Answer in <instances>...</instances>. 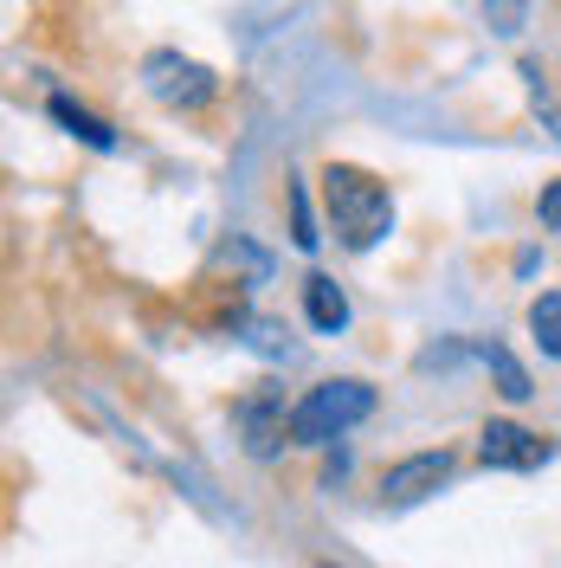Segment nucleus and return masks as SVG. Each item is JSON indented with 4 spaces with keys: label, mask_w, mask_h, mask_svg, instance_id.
<instances>
[{
    "label": "nucleus",
    "mask_w": 561,
    "mask_h": 568,
    "mask_svg": "<svg viewBox=\"0 0 561 568\" xmlns=\"http://www.w3.org/2000/svg\"><path fill=\"white\" fill-rule=\"evenodd\" d=\"M536 213H542V226H549V233H561V181H549V187H542Z\"/></svg>",
    "instance_id": "nucleus-13"
},
{
    "label": "nucleus",
    "mask_w": 561,
    "mask_h": 568,
    "mask_svg": "<svg viewBox=\"0 0 561 568\" xmlns=\"http://www.w3.org/2000/svg\"><path fill=\"white\" fill-rule=\"evenodd\" d=\"M142 84L175 110H201L213 91H220L213 71L201 65V59H181V52H149V59H142Z\"/></svg>",
    "instance_id": "nucleus-3"
},
{
    "label": "nucleus",
    "mask_w": 561,
    "mask_h": 568,
    "mask_svg": "<svg viewBox=\"0 0 561 568\" xmlns=\"http://www.w3.org/2000/svg\"><path fill=\"white\" fill-rule=\"evenodd\" d=\"M290 240L310 252L316 246V220H310V201H304V187H290Z\"/></svg>",
    "instance_id": "nucleus-12"
},
{
    "label": "nucleus",
    "mask_w": 561,
    "mask_h": 568,
    "mask_svg": "<svg viewBox=\"0 0 561 568\" xmlns=\"http://www.w3.org/2000/svg\"><path fill=\"white\" fill-rule=\"evenodd\" d=\"M529 329H536L542 355H555L561 362V291H542V297L529 304Z\"/></svg>",
    "instance_id": "nucleus-8"
},
{
    "label": "nucleus",
    "mask_w": 561,
    "mask_h": 568,
    "mask_svg": "<svg viewBox=\"0 0 561 568\" xmlns=\"http://www.w3.org/2000/svg\"><path fill=\"white\" fill-rule=\"evenodd\" d=\"M304 311H310V323L323 329V336H336V329L349 323V297H343V284H336V278H323V272H316V278L304 284Z\"/></svg>",
    "instance_id": "nucleus-6"
},
{
    "label": "nucleus",
    "mask_w": 561,
    "mask_h": 568,
    "mask_svg": "<svg viewBox=\"0 0 561 568\" xmlns=\"http://www.w3.org/2000/svg\"><path fill=\"white\" fill-rule=\"evenodd\" d=\"M368 414H375V388L368 382H323V388H310L290 407L284 426H290V446H329Z\"/></svg>",
    "instance_id": "nucleus-2"
},
{
    "label": "nucleus",
    "mask_w": 561,
    "mask_h": 568,
    "mask_svg": "<svg viewBox=\"0 0 561 568\" xmlns=\"http://www.w3.org/2000/svg\"><path fill=\"white\" fill-rule=\"evenodd\" d=\"M446 478H452V453H414V459L387 465V478H381V504H387V510L426 504V497L439 491Z\"/></svg>",
    "instance_id": "nucleus-4"
},
{
    "label": "nucleus",
    "mask_w": 561,
    "mask_h": 568,
    "mask_svg": "<svg viewBox=\"0 0 561 568\" xmlns=\"http://www.w3.org/2000/svg\"><path fill=\"white\" fill-rule=\"evenodd\" d=\"M478 459L491 465V471H536V465L549 459V439L517 420H491L478 433Z\"/></svg>",
    "instance_id": "nucleus-5"
},
{
    "label": "nucleus",
    "mask_w": 561,
    "mask_h": 568,
    "mask_svg": "<svg viewBox=\"0 0 561 568\" xmlns=\"http://www.w3.org/2000/svg\"><path fill=\"white\" fill-rule=\"evenodd\" d=\"M272 407H278V394H258V400H246V433H252V453H272L284 439V426H272Z\"/></svg>",
    "instance_id": "nucleus-9"
},
{
    "label": "nucleus",
    "mask_w": 561,
    "mask_h": 568,
    "mask_svg": "<svg viewBox=\"0 0 561 568\" xmlns=\"http://www.w3.org/2000/svg\"><path fill=\"white\" fill-rule=\"evenodd\" d=\"M484 20H491V33H523V20H529V0H484Z\"/></svg>",
    "instance_id": "nucleus-11"
},
{
    "label": "nucleus",
    "mask_w": 561,
    "mask_h": 568,
    "mask_svg": "<svg viewBox=\"0 0 561 568\" xmlns=\"http://www.w3.org/2000/svg\"><path fill=\"white\" fill-rule=\"evenodd\" d=\"M323 201H329V226H336V240L349 252H368L387 240V226H394V201H387V187L368 169H355V162H329L323 169Z\"/></svg>",
    "instance_id": "nucleus-1"
},
{
    "label": "nucleus",
    "mask_w": 561,
    "mask_h": 568,
    "mask_svg": "<svg viewBox=\"0 0 561 568\" xmlns=\"http://www.w3.org/2000/svg\"><path fill=\"white\" fill-rule=\"evenodd\" d=\"M484 362L497 368V382H503V394H510V400H529V394H536V388H529V375L517 368V355H510V349H497V343H491V349H484Z\"/></svg>",
    "instance_id": "nucleus-10"
},
{
    "label": "nucleus",
    "mask_w": 561,
    "mask_h": 568,
    "mask_svg": "<svg viewBox=\"0 0 561 568\" xmlns=\"http://www.w3.org/2000/svg\"><path fill=\"white\" fill-rule=\"evenodd\" d=\"M52 123H65L78 142H91V149H116V136H110V123H98L84 104H71V98H52Z\"/></svg>",
    "instance_id": "nucleus-7"
}]
</instances>
